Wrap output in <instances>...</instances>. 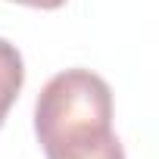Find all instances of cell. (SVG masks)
Returning <instances> with one entry per match:
<instances>
[{
	"mask_svg": "<svg viewBox=\"0 0 159 159\" xmlns=\"http://www.w3.org/2000/svg\"><path fill=\"white\" fill-rule=\"evenodd\" d=\"M34 134L47 159H125L112 131V91L91 69H66L44 84Z\"/></svg>",
	"mask_w": 159,
	"mask_h": 159,
	"instance_id": "cell-1",
	"label": "cell"
},
{
	"mask_svg": "<svg viewBox=\"0 0 159 159\" xmlns=\"http://www.w3.org/2000/svg\"><path fill=\"white\" fill-rule=\"evenodd\" d=\"M25 84V66H22V53L16 50V44L0 38V128L7 122V112L13 109L19 91Z\"/></svg>",
	"mask_w": 159,
	"mask_h": 159,
	"instance_id": "cell-2",
	"label": "cell"
},
{
	"mask_svg": "<svg viewBox=\"0 0 159 159\" xmlns=\"http://www.w3.org/2000/svg\"><path fill=\"white\" fill-rule=\"evenodd\" d=\"M10 3H22V7H34V10H59L66 0H10Z\"/></svg>",
	"mask_w": 159,
	"mask_h": 159,
	"instance_id": "cell-3",
	"label": "cell"
}]
</instances>
